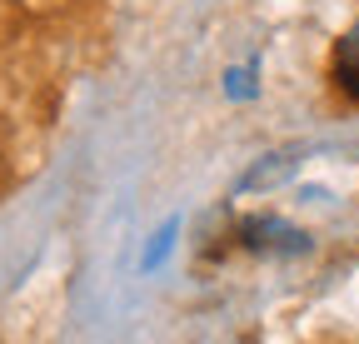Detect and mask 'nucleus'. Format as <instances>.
I'll return each mask as SVG.
<instances>
[{
    "label": "nucleus",
    "instance_id": "obj_1",
    "mask_svg": "<svg viewBox=\"0 0 359 344\" xmlns=\"http://www.w3.org/2000/svg\"><path fill=\"white\" fill-rule=\"evenodd\" d=\"M334 85L359 105V20H354V30L339 40V50H334Z\"/></svg>",
    "mask_w": 359,
    "mask_h": 344
}]
</instances>
